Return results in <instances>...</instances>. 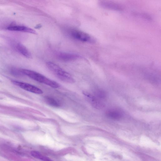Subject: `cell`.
<instances>
[{
    "label": "cell",
    "instance_id": "5",
    "mask_svg": "<svg viewBox=\"0 0 161 161\" xmlns=\"http://www.w3.org/2000/svg\"><path fill=\"white\" fill-rule=\"evenodd\" d=\"M58 58L62 61L68 62H71L81 58V57L76 53L60 52L57 53Z\"/></svg>",
    "mask_w": 161,
    "mask_h": 161
},
{
    "label": "cell",
    "instance_id": "4",
    "mask_svg": "<svg viewBox=\"0 0 161 161\" xmlns=\"http://www.w3.org/2000/svg\"><path fill=\"white\" fill-rule=\"evenodd\" d=\"M12 82L15 85L27 91L38 94L43 93L42 90L31 84L15 80H13Z\"/></svg>",
    "mask_w": 161,
    "mask_h": 161
},
{
    "label": "cell",
    "instance_id": "1",
    "mask_svg": "<svg viewBox=\"0 0 161 161\" xmlns=\"http://www.w3.org/2000/svg\"><path fill=\"white\" fill-rule=\"evenodd\" d=\"M46 65L52 73L62 81L71 84L75 82V79L70 74L57 64L48 62L46 63Z\"/></svg>",
    "mask_w": 161,
    "mask_h": 161
},
{
    "label": "cell",
    "instance_id": "10",
    "mask_svg": "<svg viewBox=\"0 0 161 161\" xmlns=\"http://www.w3.org/2000/svg\"><path fill=\"white\" fill-rule=\"evenodd\" d=\"M31 154L33 157L44 161H51L49 158L45 156L37 151H33L31 152Z\"/></svg>",
    "mask_w": 161,
    "mask_h": 161
},
{
    "label": "cell",
    "instance_id": "2",
    "mask_svg": "<svg viewBox=\"0 0 161 161\" xmlns=\"http://www.w3.org/2000/svg\"><path fill=\"white\" fill-rule=\"evenodd\" d=\"M24 75H26L33 80L39 83L45 84L53 88H58L60 84L37 72L32 70L22 69L21 70Z\"/></svg>",
    "mask_w": 161,
    "mask_h": 161
},
{
    "label": "cell",
    "instance_id": "11",
    "mask_svg": "<svg viewBox=\"0 0 161 161\" xmlns=\"http://www.w3.org/2000/svg\"><path fill=\"white\" fill-rule=\"evenodd\" d=\"M107 116L109 118L115 120L120 119L122 116V114L117 111H110L107 113Z\"/></svg>",
    "mask_w": 161,
    "mask_h": 161
},
{
    "label": "cell",
    "instance_id": "13",
    "mask_svg": "<svg viewBox=\"0 0 161 161\" xmlns=\"http://www.w3.org/2000/svg\"><path fill=\"white\" fill-rule=\"evenodd\" d=\"M16 68H12L11 70V72L13 75L15 76H21L23 74L21 70H17Z\"/></svg>",
    "mask_w": 161,
    "mask_h": 161
},
{
    "label": "cell",
    "instance_id": "6",
    "mask_svg": "<svg viewBox=\"0 0 161 161\" xmlns=\"http://www.w3.org/2000/svg\"><path fill=\"white\" fill-rule=\"evenodd\" d=\"M99 4L102 7L106 9L118 11L122 10L120 5L111 0H100Z\"/></svg>",
    "mask_w": 161,
    "mask_h": 161
},
{
    "label": "cell",
    "instance_id": "9",
    "mask_svg": "<svg viewBox=\"0 0 161 161\" xmlns=\"http://www.w3.org/2000/svg\"><path fill=\"white\" fill-rule=\"evenodd\" d=\"M84 94L88 98L89 100L93 105L96 108H100L103 106L102 103L99 102L91 95L85 93H84Z\"/></svg>",
    "mask_w": 161,
    "mask_h": 161
},
{
    "label": "cell",
    "instance_id": "14",
    "mask_svg": "<svg viewBox=\"0 0 161 161\" xmlns=\"http://www.w3.org/2000/svg\"><path fill=\"white\" fill-rule=\"evenodd\" d=\"M41 27V25H37L36 26V28H40Z\"/></svg>",
    "mask_w": 161,
    "mask_h": 161
},
{
    "label": "cell",
    "instance_id": "3",
    "mask_svg": "<svg viewBox=\"0 0 161 161\" xmlns=\"http://www.w3.org/2000/svg\"><path fill=\"white\" fill-rule=\"evenodd\" d=\"M68 34L73 39L82 42L93 43L95 39L88 34L81 31L70 29L68 30Z\"/></svg>",
    "mask_w": 161,
    "mask_h": 161
},
{
    "label": "cell",
    "instance_id": "8",
    "mask_svg": "<svg viewBox=\"0 0 161 161\" xmlns=\"http://www.w3.org/2000/svg\"><path fill=\"white\" fill-rule=\"evenodd\" d=\"M18 51L24 57L28 58H32L31 53L28 50L23 44L19 43L17 46Z\"/></svg>",
    "mask_w": 161,
    "mask_h": 161
},
{
    "label": "cell",
    "instance_id": "12",
    "mask_svg": "<svg viewBox=\"0 0 161 161\" xmlns=\"http://www.w3.org/2000/svg\"><path fill=\"white\" fill-rule=\"evenodd\" d=\"M46 101L48 103L53 106L58 107L60 106V103L56 100L50 97H46Z\"/></svg>",
    "mask_w": 161,
    "mask_h": 161
},
{
    "label": "cell",
    "instance_id": "7",
    "mask_svg": "<svg viewBox=\"0 0 161 161\" xmlns=\"http://www.w3.org/2000/svg\"><path fill=\"white\" fill-rule=\"evenodd\" d=\"M8 29L12 31H21L34 34L36 33V31L34 30L23 26H11L8 27Z\"/></svg>",
    "mask_w": 161,
    "mask_h": 161
}]
</instances>
